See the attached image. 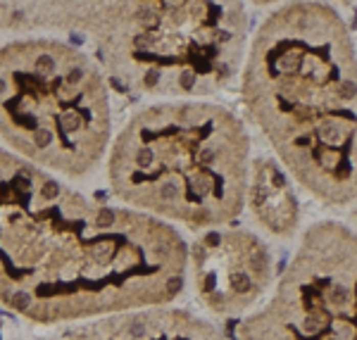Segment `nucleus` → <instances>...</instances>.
Returning a JSON list of instances; mask_svg holds the SVG:
<instances>
[{
	"label": "nucleus",
	"instance_id": "4",
	"mask_svg": "<svg viewBox=\"0 0 357 340\" xmlns=\"http://www.w3.org/2000/svg\"><path fill=\"white\" fill-rule=\"evenodd\" d=\"M91 34L107 77L162 100H207L248 50L246 0H105Z\"/></svg>",
	"mask_w": 357,
	"mask_h": 340
},
{
	"label": "nucleus",
	"instance_id": "6",
	"mask_svg": "<svg viewBox=\"0 0 357 340\" xmlns=\"http://www.w3.org/2000/svg\"><path fill=\"white\" fill-rule=\"evenodd\" d=\"M240 340H357V233L319 222L300 238L267 305L248 314Z\"/></svg>",
	"mask_w": 357,
	"mask_h": 340
},
{
	"label": "nucleus",
	"instance_id": "12",
	"mask_svg": "<svg viewBox=\"0 0 357 340\" xmlns=\"http://www.w3.org/2000/svg\"><path fill=\"white\" fill-rule=\"evenodd\" d=\"M0 340H3V338H0Z\"/></svg>",
	"mask_w": 357,
	"mask_h": 340
},
{
	"label": "nucleus",
	"instance_id": "9",
	"mask_svg": "<svg viewBox=\"0 0 357 340\" xmlns=\"http://www.w3.org/2000/svg\"><path fill=\"white\" fill-rule=\"evenodd\" d=\"M248 205L255 219L274 236L288 238L300 224V205L283 176L281 167L269 157H257L250 169L248 183Z\"/></svg>",
	"mask_w": 357,
	"mask_h": 340
},
{
	"label": "nucleus",
	"instance_id": "1",
	"mask_svg": "<svg viewBox=\"0 0 357 340\" xmlns=\"http://www.w3.org/2000/svg\"><path fill=\"white\" fill-rule=\"evenodd\" d=\"M188 278L172 224L69 188L0 145V305L53 326L169 305Z\"/></svg>",
	"mask_w": 357,
	"mask_h": 340
},
{
	"label": "nucleus",
	"instance_id": "3",
	"mask_svg": "<svg viewBox=\"0 0 357 340\" xmlns=\"http://www.w3.org/2000/svg\"><path fill=\"white\" fill-rule=\"evenodd\" d=\"M107 183L126 207L167 224L227 226L248 205L246 124L212 100L152 103L110 143Z\"/></svg>",
	"mask_w": 357,
	"mask_h": 340
},
{
	"label": "nucleus",
	"instance_id": "10",
	"mask_svg": "<svg viewBox=\"0 0 357 340\" xmlns=\"http://www.w3.org/2000/svg\"><path fill=\"white\" fill-rule=\"evenodd\" d=\"M105 0H0V27L88 29Z\"/></svg>",
	"mask_w": 357,
	"mask_h": 340
},
{
	"label": "nucleus",
	"instance_id": "5",
	"mask_svg": "<svg viewBox=\"0 0 357 340\" xmlns=\"http://www.w3.org/2000/svg\"><path fill=\"white\" fill-rule=\"evenodd\" d=\"M0 140L46 172L88 176L112 143V100L100 64L57 38L3 43Z\"/></svg>",
	"mask_w": 357,
	"mask_h": 340
},
{
	"label": "nucleus",
	"instance_id": "7",
	"mask_svg": "<svg viewBox=\"0 0 357 340\" xmlns=\"http://www.w3.org/2000/svg\"><path fill=\"white\" fill-rule=\"evenodd\" d=\"M188 271L200 302L214 314H240L269 290L274 257L246 229H207L188 245Z\"/></svg>",
	"mask_w": 357,
	"mask_h": 340
},
{
	"label": "nucleus",
	"instance_id": "11",
	"mask_svg": "<svg viewBox=\"0 0 357 340\" xmlns=\"http://www.w3.org/2000/svg\"><path fill=\"white\" fill-rule=\"evenodd\" d=\"M253 3H257V5H274V3H286V0H253Z\"/></svg>",
	"mask_w": 357,
	"mask_h": 340
},
{
	"label": "nucleus",
	"instance_id": "2",
	"mask_svg": "<svg viewBox=\"0 0 357 340\" xmlns=\"http://www.w3.org/2000/svg\"><path fill=\"white\" fill-rule=\"evenodd\" d=\"M250 122L286 172L324 205L357 200V43L324 0H286L243 60Z\"/></svg>",
	"mask_w": 357,
	"mask_h": 340
},
{
	"label": "nucleus",
	"instance_id": "8",
	"mask_svg": "<svg viewBox=\"0 0 357 340\" xmlns=\"http://www.w3.org/2000/svg\"><path fill=\"white\" fill-rule=\"evenodd\" d=\"M69 340H227L198 314L169 305H150L105 314L79 326Z\"/></svg>",
	"mask_w": 357,
	"mask_h": 340
}]
</instances>
